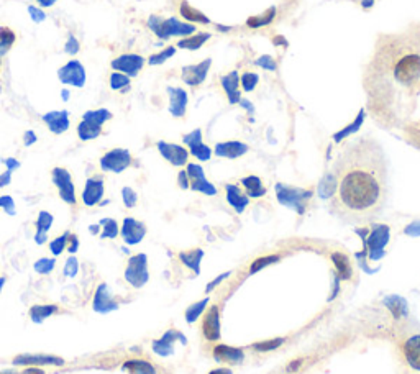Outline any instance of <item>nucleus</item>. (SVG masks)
<instances>
[{
  "label": "nucleus",
  "mask_w": 420,
  "mask_h": 374,
  "mask_svg": "<svg viewBox=\"0 0 420 374\" xmlns=\"http://www.w3.org/2000/svg\"><path fill=\"white\" fill-rule=\"evenodd\" d=\"M330 209L350 223H366L385 211L389 194L385 149L373 138L348 143L333 168Z\"/></svg>",
  "instance_id": "obj_1"
},
{
  "label": "nucleus",
  "mask_w": 420,
  "mask_h": 374,
  "mask_svg": "<svg viewBox=\"0 0 420 374\" xmlns=\"http://www.w3.org/2000/svg\"><path fill=\"white\" fill-rule=\"evenodd\" d=\"M374 65L378 77H385L391 90L407 95L420 90V43L414 36L387 41Z\"/></svg>",
  "instance_id": "obj_2"
},
{
  "label": "nucleus",
  "mask_w": 420,
  "mask_h": 374,
  "mask_svg": "<svg viewBox=\"0 0 420 374\" xmlns=\"http://www.w3.org/2000/svg\"><path fill=\"white\" fill-rule=\"evenodd\" d=\"M125 279L130 286L136 287V289L143 287L150 281L148 258H146V254L140 253L129 259V264H127L125 269Z\"/></svg>",
  "instance_id": "obj_3"
},
{
  "label": "nucleus",
  "mask_w": 420,
  "mask_h": 374,
  "mask_svg": "<svg viewBox=\"0 0 420 374\" xmlns=\"http://www.w3.org/2000/svg\"><path fill=\"white\" fill-rule=\"evenodd\" d=\"M53 182H54V186L58 187L59 197L65 200L66 204L74 205L76 204V189H74V182H72L70 171L65 170V168H54Z\"/></svg>",
  "instance_id": "obj_4"
},
{
  "label": "nucleus",
  "mask_w": 420,
  "mask_h": 374,
  "mask_svg": "<svg viewBox=\"0 0 420 374\" xmlns=\"http://www.w3.org/2000/svg\"><path fill=\"white\" fill-rule=\"evenodd\" d=\"M131 164V156L127 149L115 148L100 158V168L108 172H122Z\"/></svg>",
  "instance_id": "obj_5"
},
{
  "label": "nucleus",
  "mask_w": 420,
  "mask_h": 374,
  "mask_svg": "<svg viewBox=\"0 0 420 374\" xmlns=\"http://www.w3.org/2000/svg\"><path fill=\"white\" fill-rule=\"evenodd\" d=\"M117 309H118V302L115 299H113V295L111 293V287L105 284V282L99 284L97 289H95L94 300H92V310H94V312L111 314Z\"/></svg>",
  "instance_id": "obj_6"
},
{
  "label": "nucleus",
  "mask_w": 420,
  "mask_h": 374,
  "mask_svg": "<svg viewBox=\"0 0 420 374\" xmlns=\"http://www.w3.org/2000/svg\"><path fill=\"white\" fill-rule=\"evenodd\" d=\"M58 76L63 84L74 86V88H84L86 84V71L79 61L67 63L65 67L58 71Z\"/></svg>",
  "instance_id": "obj_7"
},
{
  "label": "nucleus",
  "mask_w": 420,
  "mask_h": 374,
  "mask_svg": "<svg viewBox=\"0 0 420 374\" xmlns=\"http://www.w3.org/2000/svg\"><path fill=\"white\" fill-rule=\"evenodd\" d=\"M181 341L182 345L187 343L186 336L177 330H168L161 339L153 341V351L159 357H171L175 353V343Z\"/></svg>",
  "instance_id": "obj_8"
},
{
  "label": "nucleus",
  "mask_w": 420,
  "mask_h": 374,
  "mask_svg": "<svg viewBox=\"0 0 420 374\" xmlns=\"http://www.w3.org/2000/svg\"><path fill=\"white\" fill-rule=\"evenodd\" d=\"M389 241V228L386 227H376V230L373 231V236L368 240L366 248L371 259H380L385 254V246Z\"/></svg>",
  "instance_id": "obj_9"
},
{
  "label": "nucleus",
  "mask_w": 420,
  "mask_h": 374,
  "mask_svg": "<svg viewBox=\"0 0 420 374\" xmlns=\"http://www.w3.org/2000/svg\"><path fill=\"white\" fill-rule=\"evenodd\" d=\"M202 334L209 341L220 339V310L217 305L210 307L202 322Z\"/></svg>",
  "instance_id": "obj_10"
},
{
  "label": "nucleus",
  "mask_w": 420,
  "mask_h": 374,
  "mask_svg": "<svg viewBox=\"0 0 420 374\" xmlns=\"http://www.w3.org/2000/svg\"><path fill=\"white\" fill-rule=\"evenodd\" d=\"M146 235V227L135 218L127 217L122 225V238L127 245H138Z\"/></svg>",
  "instance_id": "obj_11"
},
{
  "label": "nucleus",
  "mask_w": 420,
  "mask_h": 374,
  "mask_svg": "<svg viewBox=\"0 0 420 374\" xmlns=\"http://www.w3.org/2000/svg\"><path fill=\"white\" fill-rule=\"evenodd\" d=\"M17 366H45V364H54V366H63L65 361L63 358L53 357V355H18L13 359Z\"/></svg>",
  "instance_id": "obj_12"
},
{
  "label": "nucleus",
  "mask_w": 420,
  "mask_h": 374,
  "mask_svg": "<svg viewBox=\"0 0 420 374\" xmlns=\"http://www.w3.org/2000/svg\"><path fill=\"white\" fill-rule=\"evenodd\" d=\"M104 190V181L100 177H90L86 182L84 193H82V202L88 205V207H94V205H97L102 200Z\"/></svg>",
  "instance_id": "obj_13"
},
{
  "label": "nucleus",
  "mask_w": 420,
  "mask_h": 374,
  "mask_svg": "<svg viewBox=\"0 0 420 374\" xmlns=\"http://www.w3.org/2000/svg\"><path fill=\"white\" fill-rule=\"evenodd\" d=\"M213 359L218 363H230V364H239L245 359L243 350L235 348V346H227V345H217L212 351Z\"/></svg>",
  "instance_id": "obj_14"
},
{
  "label": "nucleus",
  "mask_w": 420,
  "mask_h": 374,
  "mask_svg": "<svg viewBox=\"0 0 420 374\" xmlns=\"http://www.w3.org/2000/svg\"><path fill=\"white\" fill-rule=\"evenodd\" d=\"M403 353L409 366L414 371H420V335H412L404 341Z\"/></svg>",
  "instance_id": "obj_15"
},
{
  "label": "nucleus",
  "mask_w": 420,
  "mask_h": 374,
  "mask_svg": "<svg viewBox=\"0 0 420 374\" xmlns=\"http://www.w3.org/2000/svg\"><path fill=\"white\" fill-rule=\"evenodd\" d=\"M43 120L48 125V129L56 135L65 133L70 129V112L66 111L48 112L47 115H43Z\"/></svg>",
  "instance_id": "obj_16"
},
{
  "label": "nucleus",
  "mask_w": 420,
  "mask_h": 374,
  "mask_svg": "<svg viewBox=\"0 0 420 374\" xmlns=\"http://www.w3.org/2000/svg\"><path fill=\"white\" fill-rule=\"evenodd\" d=\"M141 66H143V59L140 56H135V54H123V56L117 58L115 61L112 63L113 70L127 72V74L131 77L136 76V72L141 70Z\"/></svg>",
  "instance_id": "obj_17"
},
{
  "label": "nucleus",
  "mask_w": 420,
  "mask_h": 374,
  "mask_svg": "<svg viewBox=\"0 0 420 374\" xmlns=\"http://www.w3.org/2000/svg\"><path fill=\"white\" fill-rule=\"evenodd\" d=\"M158 148H159V152H161L163 156L166 158L168 161L176 164V166H181V164L186 163V159H187L186 149L177 147V145H170V143H164V141H159Z\"/></svg>",
  "instance_id": "obj_18"
},
{
  "label": "nucleus",
  "mask_w": 420,
  "mask_h": 374,
  "mask_svg": "<svg viewBox=\"0 0 420 374\" xmlns=\"http://www.w3.org/2000/svg\"><path fill=\"white\" fill-rule=\"evenodd\" d=\"M58 305H33L30 309V318L33 323H43L47 318H49L53 314L58 312Z\"/></svg>",
  "instance_id": "obj_19"
},
{
  "label": "nucleus",
  "mask_w": 420,
  "mask_h": 374,
  "mask_svg": "<svg viewBox=\"0 0 420 374\" xmlns=\"http://www.w3.org/2000/svg\"><path fill=\"white\" fill-rule=\"evenodd\" d=\"M189 176L193 179V187L195 190H200V193H207V194H213V187L207 184L202 176V170L199 166H194L191 164L189 166Z\"/></svg>",
  "instance_id": "obj_20"
},
{
  "label": "nucleus",
  "mask_w": 420,
  "mask_h": 374,
  "mask_svg": "<svg viewBox=\"0 0 420 374\" xmlns=\"http://www.w3.org/2000/svg\"><path fill=\"white\" fill-rule=\"evenodd\" d=\"M123 369H127L130 374H156V369L150 361L145 359H130L123 364Z\"/></svg>",
  "instance_id": "obj_21"
},
{
  "label": "nucleus",
  "mask_w": 420,
  "mask_h": 374,
  "mask_svg": "<svg viewBox=\"0 0 420 374\" xmlns=\"http://www.w3.org/2000/svg\"><path fill=\"white\" fill-rule=\"evenodd\" d=\"M102 133V127L95 125L92 122L82 120L77 127V135L82 141H89V140H95L97 136Z\"/></svg>",
  "instance_id": "obj_22"
},
{
  "label": "nucleus",
  "mask_w": 420,
  "mask_h": 374,
  "mask_svg": "<svg viewBox=\"0 0 420 374\" xmlns=\"http://www.w3.org/2000/svg\"><path fill=\"white\" fill-rule=\"evenodd\" d=\"M385 304L396 318H403L407 316V302L403 298H399V295H389V298L385 299Z\"/></svg>",
  "instance_id": "obj_23"
},
{
  "label": "nucleus",
  "mask_w": 420,
  "mask_h": 374,
  "mask_svg": "<svg viewBox=\"0 0 420 374\" xmlns=\"http://www.w3.org/2000/svg\"><path fill=\"white\" fill-rule=\"evenodd\" d=\"M332 259L337 266V273H339L337 276L344 281L351 279V264L348 261V258H346L345 254L335 253V254H332Z\"/></svg>",
  "instance_id": "obj_24"
},
{
  "label": "nucleus",
  "mask_w": 420,
  "mask_h": 374,
  "mask_svg": "<svg viewBox=\"0 0 420 374\" xmlns=\"http://www.w3.org/2000/svg\"><path fill=\"white\" fill-rule=\"evenodd\" d=\"M204 253L200 250H195V252H189V253H181L179 259L186 264L187 268H191L195 275H199L200 271V261H202Z\"/></svg>",
  "instance_id": "obj_25"
},
{
  "label": "nucleus",
  "mask_w": 420,
  "mask_h": 374,
  "mask_svg": "<svg viewBox=\"0 0 420 374\" xmlns=\"http://www.w3.org/2000/svg\"><path fill=\"white\" fill-rule=\"evenodd\" d=\"M112 118V113L108 111H105V108H99V111H89L84 113V117H82V120H88V122H92L95 123V125L102 127L104 122L111 120Z\"/></svg>",
  "instance_id": "obj_26"
},
{
  "label": "nucleus",
  "mask_w": 420,
  "mask_h": 374,
  "mask_svg": "<svg viewBox=\"0 0 420 374\" xmlns=\"http://www.w3.org/2000/svg\"><path fill=\"white\" fill-rule=\"evenodd\" d=\"M227 190H228V200H230V204L234 205L239 212L243 211V209L246 207V204H248V200H246L245 195L240 194V190L234 186H228Z\"/></svg>",
  "instance_id": "obj_27"
},
{
  "label": "nucleus",
  "mask_w": 420,
  "mask_h": 374,
  "mask_svg": "<svg viewBox=\"0 0 420 374\" xmlns=\"http://www.w3.org/2000/svg\"><path fill=\"white\" fill-rule=\"evenodd\" d=\"M207 304H209V298H205L204 300H199V302L191 305V307L186 310V320L189 323H194L200 316H202Z\"/></svg>",
  "instance_id": "obj_28"
},
{
  "label": "nucleus",
  "mask_w": 420,
  "mask_h": 374,
  "mask_svg": "<svg viewBox=\"0 0 420 374\" xmlns=\"http://www.w3.org/2000/svg\"><path fill=\"white\" fill-rule=\"evenodd\" d=\"M99 225L102 227V234H100L102 238H117L118 225L113 218H102V220L99 222Z\"/></svg>",
  "instance_id": "obj_29"
},
{
  "label": "nucleus",
  "mask_w": 420,
  "mask_h": 374,
  "mask_svg": "<svg viewBox=\"0 0 420 374\" xmlns=\"http://www.w3.org/2000/svg\"><path fill=\"white\" fill-rule=\"evenodd\" d=\"M15 41V33L8 29H0V58L6 54Z\"/></svg>",
  "instance_id": "obj_30"
},
{
  "label": "nucleus",
  "mask_w": 420,
  "mask_h": 374,
  "mask_svg": "<svg viewBox=\"0 0 420 374\" xmlns=\"http://www.w3.org/2000/svg\"><path fill=\"white\" fill-rule=\"evenodd\" d=\"M56 266V259L54 258H40L38 261L33 264V269L38 275H49Z\"/></svg>",
  "instance_id": "obj_31"
},
{
  "label": "nucleus",
  "mask_w": 420,
  "mask_h": 374,
  "mask_svg": "<svg viewBox=\"0 0 420 374\" xmlns=\"http://www.w3.org/2000/svg\"><path fill=\"white\" fill-rule=\"evenodd\" d=\"M54 222L53 216L49 212H40L38 218H36V231H41V234H48V230L51 228Z\"/></svg>",
  "instance_id": "obj_32"
},
{
  "label": "nucleus",
  "mask_w": 420,
  "mask_h": 374,
  "mask_svg": "<svg viewBox=\"0 0 420 374\" xmlns=\"http://www.w3.org/2000/svg\"><path fill=\"white\" fill-rule=\"evenodd\" d=\"M67 240H70V231H66L65 235L58 236V238H54L51 243H49V250H51L54 257H59V254L65 252L67 246Z\"/></svg>",
  "instance_id": "obj_33"
},
{
  "label": "nucleus",
  "mask_w": 420,
  "mask_h": 374,
  "mask_svg": "<svg viewBox=\"0 0 420 374\" xmlns=\"http://www.w3.org/2000/svg\"><path fill=\"white\" fill-rule=\"evenodd\" d=\"M217 153L222 154V156H230L235 158L239 154L245 153V147H241L239 143H230V145H222V147L217 148Z\"/></svg>",
  "instance_id": "obj_34"
},
{
  "label": "nucleus",
  "mask_w": 420,
  "mask_h": 374,
  "mask_svg": "<svg viewBox=\"0 0 420 374\" xmlns=\"http://www.w3.org/2000/svg\"><path fill=\"white\" fill-rule=\"evenodd\" d=\"M277 261H280V257H264V258H259L253 264H251L250 275H255V273L261 271L263 268H266V266H269V264L277 263Z\"/></svg>",
  "instance_id": "obj_35"
},
{
  "label": "nucleus",
  "mask_w": 420,
  "mask_h": 374,
  "mask_svg": "<svg viewBox=\"0 0 420 374\" xmlns=\"http://www.w3.org/2000/svg\"><path fill=\"white\" fill-rule=\"evenodd\" d=\"M77 273H79V261L76 257H70L65 263V276L76 277Z\"/></svg>",
  "instance_id": "obj_36"
},
{
  "label": "nucleus",
  "mask_w": 420,
  "mask_h": 374,
  "mask_svg": "<svg viewBox=\"0 0 420 374\" xmlns=\"http://www.w3.org/2000/svg\"><path fill=\"white\" fill-rule=\"evenodd\" d=\"M130 84V79L127 76L123 74H118V72H115V74L111 76V88L115 89V90H120L123 88H127V86Z\"/></svg>",
  "instance_id": "obj_37"
},
{
  "label": "nucleus",
  "mask_w": 420,
  "mask_h": 374,
  "mask_svg": "<svg viewBox=\"0 0 420 374\" xmlns=\"http://www.w3.org/2000/svg\"><path fill=\"white\" fill-rule=\"evenodd\" d=\"M245 186L250 189L251 195H263L264 189L261 187V182L257 177H248V179H245Z\"/></svg>",
  "instance_id": "obj_38"
},
{
  "label": "nucleus",
  "mask_w": 420,
  "mask_h": 374,
  "mask_svg": "<svg viewBox=\"0 0 420 374\" xmlns=\"http://www.w3.org/2000/svg\"><path fill=\"white\" fill-rule=\"evenodd\" d=\"M122 197H123V204L127 205V207H135L136 204V193L134 189H130V187H123L122 189Z\"/></svg>",
  "instance_id": "obj_39"
},
{
  "label": "nucleus",
  "mask_w": 420,
  "mask_h": 374,
  "mask_svg": "<svg viewBox=\"0 0 420 374\" xmlns=\"http://www.w3.org/2000/svg\"><path fill=\"white\" fill-rule=\"evenodd\" d=\"M282 343H284V340L276 339V340H271V341H261V343L255 345L253 348L258 350V351H271V350H276L277 346H281Z\"/></svg>",
  "instance_id": "obj_40"
},
{
  "label": "nucleus",
  "mask_w": 420,
  "mask_h": 374,
  "mask_svg": "<svg viewBox=\"0 0 420 374\" xmlns=\"http://www.w3.org/2000/svg\"><path fill=\"white\" fill-rule=\"evenodd\" d=\"M0 209H3L8 216H15L17 213L15 202H13V199L10 197V195H2V197H0Z\"/></svg>",
  "instance_id": "obj_41"
},
{
  "label": "nucleus",
  "mask_w": 420,
  "mask_h": 374,
  "mask_svg": "<svg viewBox=\"0 0 420 374\" xmlns=\"http://www.w3.org/2000/svg\"><path fill=\"white\" fill-rule=\"evenodd\" d=\"M65 51L70 53V54L79 53V41H77L74 36H70V40H67V43L65 47Z\"/></svg>",
  "instance_id": "obj_42"
},
{
  "label": "nucleus",
  "mask_w": 420,
  "mask_h": 374,
  "mask_svg": "<svg viewBox=\"0 0 420 374\" xmlns=\"http://www.w3.org/2000/svg\"><path fill=\"white\" fill-rule=\"evenodd\" d=\"M67 252H70L71 254H74L77 250H79V238L74 234H70V240H67Z\"/></svg>",
  "instance_id": "obj_43"
},
{
  "label": "nucleus",
  "mask_w": 420,
  "mask_h": 374,
  "mask_svg": "<svg viewBox=\"0 0 420 374\" xmlns=\"http://www.w3.org/2000/svg\"><path fill=\"white\" fill-rule=\"evenodd\" d=\"M230 275H232V273H223V275L218 276L217 279H213L212 282H210V284L207 286V289H205V291H207V293H212V291L216 289V287H217L218 284H220V282H222L223 279H227V277H230Z\"/></svg>",
  "instance_id": "obj_44"
},
{
  "label": "nucleus",
  "mask_w": 420,
  "mask_h": 374,
  "mask_svg": "<svg viewBox=\"0 0 420 374\" xmlns=\"http://www.w3.org/2000/svg\"><path fill=\"white\" fill-rule=\"evenodd\" d=\"M29 10H30L31 18H33L36 24H38V22H43L45 18H47V17H45V13L41 12V10H38V8H36V7H30Z\"/></svg>",
  "instance_id": "obj_45"
},
{
  "label": "nucleus",
  "mask_w": 420,
  "mask_h": 374,
  "mask_svg": "<svg viewBox=\"0 0 420 374\" xmlns=\"http://www.w3.org/2000/svg\"><path fill=\"white\" fill-rule=\"evenodd\" d=\"M12 172H13V171L7 170L6 172H3V174H0V187H6V186L10 184V181H12Z\"/></svg>",
  "instance_id": "obj_46"
},
{
  "label": "nucleus",
  "mask_w": 420,
  "mask_h": 374,
  "mask_svg": "<svg viewBox=\"0 0 420 374\" xmlns=\"http://www.w3.org/2000/svg\"><path fill=\"white\" fill-rule=\"evenodd\" d=\"M3 163H6L7 170H10V171H15V170H18V168H20V163H18L17 159H13V158L3 159Z\"/></svg>",
  "instance_id": "obj_47"
},
{
  "label": "nucleus",
  "mask_w": 420,
  "mask_h": 374,
  "mask_svg": "<svg viewBox=\"0 0 420 374\" xmlns=\"http://www.w3.org/2000/svg\"><path fill=\"white\" fill-rule=\"evenodd\" d=\"M24 140H25V145H26V147H31V145L36 143V135H35V131H31V130L26 131L25 136H24Z\"/></svg>",
  "instance_id": "obj_48"
},
{
  "label": "nucleus",
  "mask_w": 420,
  "mask_h": 374,
  "mask_svg": "<svg viewBox=\"0 0 420 374\" xmlns=\"http://www.w3.org/2000/svg\"><path fill=\"white\" fill-rule=\"evenodd\" d=\"M47 240H48V234H41V231H36L35 234V243L43 245L47 243Z\"/></svg>",
  "instance_id": "obj_49"
},
{
  "label": "nucleus",
  "mask_w": 420,
  "mask_h": 374,
  "mask_svg": "<svg viewBox=\"0 0 420 374\" xmlns=\"http://www.w3.org/2000/svg\"><path fill=\"white\" fill-rule=\"evenodd\" d=\"M209 374H234V373L227 368H220V369H213V371H210Z\"/></svg>",
  "instance_id": "obj_50"
},
{
  "label": "nucleus",
  "mask_w": 420,
  "mask_h": 374,
  "mask_svg": "<svg viewBox=\"0 0 420 374\" xmlns=\"http://www.w3.org/2000/svg\"><path fill=\"white\" fill-rule=\"evenodd\" d=\"M24 374H45V371H41V369H40V368H35V366H31V368H29V369H26V371H25Z\"/></svg>",
  "instance_id": "obj_51"
},
{
  "label": "nucleus",
  "mask_w": 420,
  "mask_h": 374,
  "mask_svg": "<svg viewBox=\"0 0 420 374\" xmlns=\"http://www.w3.org/2000/svg\"><path fill=\"white\" fill-rule=\"evenodd\" d=\"M40 2V6H43V7H49V6H53L54 2H56V0H38Z\"/></svg>",
  "instance_id": "obj_52"
},
{
  "label": "nucleus",
  "mask_w": 420,
  "mask_h": 374,
  "mask_svg": "<svg viewBox=\"0 0 420 374\" xmlns=\"http://www.w3.org/2000/svg\"><path fill=\"white\" fill-rule=\"evenodd\" d=\"M89 230H90V234H94V235H95V234H97V231H99V225H90V227H89Z\"/></svg>",
  "instance_id": "obj_53"
},
{
  "label": "nucleus",
  "mask_w": 420,
  "mask_h": 374,
  "mask_svg": "<svg viewBox=\"0 0 420 374\" xmlns=\"http://www.w3.org/2000/svg\"><path fill=\"white\" fill-rule=\"evenodd\" d=\"M299 364H300V361H298V363H292L289 368H287V371H292V369H298L299 368Z\"/></svg>",
  "instance_id": "obj_54"
},
{
  "label": "nucleus",
  "mask_w": 420,
  "mask_h": 374,
  "mask_svg": "<svg viewBox=\"0 0 420 374\" xmlns=\"http://www.w3.org/2000/svg\"><path fill=\"white\" fill-rule=\"evenodd\" d=\"M6 282H7L6 277H0V293H2V289H3V286H6Z\"/></svg>",
  "instance_id": "obj_55"
},
{
  "label": "nucleus",
  "mask_w": 420,
  "mask_h": 374,
  "mask_svg": "<svg viewBox=\"0 0 420 374\" xmlns=\"http://www.w3.org/2000/svg\"><path fill=\"white\" fill-rule=\"evenodd\" d=\"M181 186H182V187H186V186H187V184H186V174H184V172H182V174H181Z\"/></svg>",
  "instance_id": "obj_56"
},
{
  "label": "nucleus",
  "mask_w": 420,
  "mask_h": 374,
  "mask_svg": "<svg viewBox=\"0 0 420 374\" xmlns=\"http://www.w3.org/2000/svg\"><path fill=\"white\" fill-rule=\"evenodd\" d=\"M63 99H65V100L70 99V92H67V90H65V92H63Z\"/></svg>",
  "instance_id": "obj_57"
},
{
  "label": "nucleus",
  "mask_w": 420,
  "mask_h": 374,
  "mask_svg": "<svg viewBox=\"0 0 420 374\" xmlns=\"http://www.w3.org/2000/svg\"><path fill=\"white\" fill-rule=\"evenodd\" d=\"M414 38H415V40H417V41H419V43H420V30H417V33H415V35H414Z\"/></svg>",
  "instance_id": "obj_58"
}]
</instances>
